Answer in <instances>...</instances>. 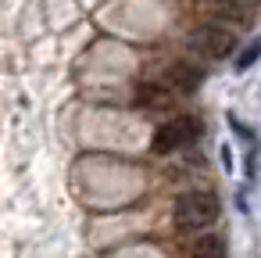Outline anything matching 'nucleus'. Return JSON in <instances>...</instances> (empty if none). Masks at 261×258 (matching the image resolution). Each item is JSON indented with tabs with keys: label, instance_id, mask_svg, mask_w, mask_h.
<instances>
[{
	"label": "nucleus",
	"instance_id": "1",
	"mask_svg": "<svg viewBox=\"0 0 261 258\" xmlns=\"http://www.w3.org/2000/svg\"><path fill=\"white\" fill-rule=\"evenodd\" d=\"M222 204L211 190H190L175 201V229L179 233H197V229H207L215 219H218Z\"/></svg>",
	"mask_w": 261,
	"mask_h": 258
},
{
	"label": "nucleus",
	"instance_id": "2",
	"mask_svg": "<svg viewBox=\"0 0 261 258\" xmlns=\"http://www.w3.org/2000/svg\"><path fill=\"white\" fill-rule=\"evenodd\" d=\"M197 136H200V119L179 115V119H168L165 126H158V133H154V151H158V154H168V151L190 147Z\"/></svg>",
	"mask_w": 261,
	"mask_h": 258
},
{
	"label": "nucleus",
	"instance_id": "3",
	"mask_svg": "<svg viewBox=\"0 0 261 258\" xmlns=\"http://www.w3.org/2000/svg\"><path fill=\"white\" fill-rule=\"evenodd\" d=\"M190 51H197L207 61H222V58H229L236 51V33H229L222 26H200L190 36Z\"/></svg>",
	"mask_w": 261,
	"mask_h": 258
},
{
	"label": "nucleus",
	"instance_id": "4",
	"mask_svg": "<svg viewBox=\"0 0 261 258\" xmlns=\"http://www.w3.org/2000/svg\"><path fill=\"white\" fill-rule=\"evenodd\" d=\"M168 79H172V86H175V90L193 93V90L200 86V68H190V65H172Z\"/></svg>",
	"mask_w": 261,
	"mask_h": 258
},
{
	"label": "nucleus",
	"instance_id": "5",
	"mask_svg": "<svg viewBox=\"0 0 261 258\" xmlns=\"http://www.w3.org/2000/svg\"><path fill=\"white\" fill-rule=\"evenodd\" d=\"M222 251H225V244L218 237H200L193 244V258H222Z\"/></svg>",
	"mask_w": 261,
	"mask_h": 258
},
{
	"label": "nucleus",
	"instance_id": "6",
	"mask_svg": "<svg viewBox=\"0 0 261 258\" xmlns=\"http://www.w3.org/2000/svg\"><path fill=\"white\" fill-rule=\"evenodd\" d=\"M136 104H154V111H158V108L168 104V93H165L161 86H147V83H143L140 93H136Z\"/></svg>",
	"mask_w": 261,
	"mask_h": 258
},
{
	"label": "nucleus",
	"instance_id": "7",
	"mask_svg": "<svg viewBox=\"0 0 261 258\" xmlns=\"http://www.w3.org/2000/svg\"><path fill=\"white\" fill-rule=\"evenodd\" d=\"M254 58H257V47H254V43H250V47H247V51H243V58H240V61H236V68H250V65H254Z\"/></svg>",
	"mask_w": 261,
	"mask_h": 258
},
{
	"label": "nucleus",
	"instance_id": "8",
	"mask_svg": "<svg viewBox=\"0 0 261 258\" xmlns=\"http://www.w3.org/2000/svg\"><path fill=\"white\" fill-rule=\"evenodd\" d=\"M232 4H236V8H250V4H254V0H232Z\"/></svg>",
	"mask_w": 261,
	"mask_h": 258
}]
</instances>
